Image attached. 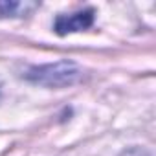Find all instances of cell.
I'll return each instance as SVG.
<instances>
[{"mask_svg":"<svg viewBox=\"0 0 156 156\" xmlns=\"http://www.w3.org/2000/svg\"><path fill=\"white\" fill-rule=\"evenodd\" d=\"M83 75H85L83 68L75 61L61 59L48 64L30 66L24 73V79L46 88H66V87L77 85L83 79Z\"/></svg>","mask_w":156,"mask_h":156,"instance_id":"obj_1","label":"cell"},{"mask_svg":"<svg viewBox=\"0 0 156 156\" xmlns=\"http://www.w3.org/2000/svg\"><path fill=\"white\" fill-rule=\"evenodd\" d=\"M94 17H96V11L92 8L79 9V11H73V13H64V15H59L55 19L53 30H55L57 35H68V33L85 31V30L92 28Z\"/></svg>","mask_w":156,"mask_h":156,"instance_id":"obj_2","label":"cell"},{"mask_svg":"<svg viewBox=\"0 0 156 156\" xmlns=\"http://www.w3.org/2000/svg\"><path fill=\"white\" fill-rule=\"evenodd\" d=\"M39 8L41 4L31 0H0V19H24Z\"/></svg>","mask_w":156,"mask_h":156,"instance_id":"obj_3","label":"cell"},{"mask_svg":"<svg viewBox=\"0 0 156 156\" xmlns=\"http://www.w3.org/2000/svg\"><path fill=\"white\" fill-rule=\"evenodd\" d=\"M0 88H2V83H0Z\"/></svg>","mask_w":156,"mask_h":156,"instance_id":"obj_4","label":"cell"}]
</instances>
